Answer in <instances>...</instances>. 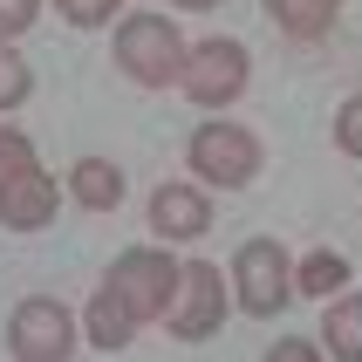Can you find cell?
<instances>
[{"label":"cell","mask_w":362,"mask_h":362,"mask_svg":"<svg viewBox=\"0 0 362 362\" xmlns=\"http://www.w3.org/2000/svg\"><path fill=\"white\" fill-rule=\"evenodd\" d=\"M205 226H212V199H205L199 185H158L151 192V233L158 240H199Z\"/></svg>","instance_id":"9"},{"label":"cell","mask_w":362,"mask_h":362,"mask_svg":"<svg viewBox=\"0 0 362 362\" xmlns=\"http://www.w3.org/2000/svg\"><path fill=\"white\" fill-rule=\"evenodd\" d=\"M260 362H328V356H322L315 342H301V335H287V342H274Z\"/></svg>","instance_id":"20"},{"label":"cell","mask_w":362,"mask_h":362,"mask_svg":"<svg viewBox=\"0 0 362 362\" xmlns=\"http://www.w3.org/2000/svg\"><path fill=\"white\" fill-rule=\"evenodd\" d=\"M171 7H192V14H205V7H219V0H171Z\"/></svg>","instance_id":"21"},{"label":"cell","mask_w":362,"mask_h":362,"mask_svg":"<svg viewBox=\"0 0 362 362\" xmlns=\"http://www.w3.org/2000/svg\"><path fill=\"white\" fill-rule=\"evenodd\" d=\"M69 192H76V205H89V212H110V205L123 199V171H117L110 158H76Z\"/></svg>","instance_id":"11"},{"label":"cell","mask_w":362,"mask_h":362,"mask_svg":"<svg viewBox=\"0 0 362 362\" xmlns=\"http://www.w3.org/2000/svg\"><path fill=\"white\" fill-rule=\"evenodd\" d=\"M117 7H123V0H55V14L69 21V28H110Z\"/></svg>","instance_id":"16"},{"label":"cell","mask_w":362,"mask_h":362,"mask_svg":"<svg viewBox=\"0 0 362 362\" xmlns=\"http://www.w3.org/2000/svg\"><path fill=\"white\" fill-rule=\"evenodd\" d=\"M82 328H89V342H96L103 356H117V349L137 335V322L123 315V301H117V294H103V287H96V301H89V322H82Z\"/></svg>","instance_id":"13"},{"label":"cell","mask_w":362,"mask_h":362,"mask_svg":"<svg viewBox=\"0 0 362 362\" xmlns=\"http://www.w3.org/2000/svg\"><path fill=\"white\" fill-rule=\"evenodd\" d=\"M28 89H35V76H28V62H21L14 48H0V110H14V103H28Z\"/></svg>","instance_id":"15"},{"label":"cell","mask_w":362,"mask_h":362,"mask_svg":"<svg viewBox=\"0 0 362 362\" xmlns=\"http://www.w3.org/2000/svg\"><path fill=\"white\" fill-rule=\"evenodd\" d=\"M55 205H62V185L48 178L41 164L0 185V226H7V233H41V226L55 219Z\"/></svg>","instance_id":"8"},{"label":"cell","mask_w":362,"mask_h":362,"mask_svg":"<svg viewBox=\"0 0 362 362\" xmlns=\"http://www.w3.org/2000/svg\"><path fill=\"white\" fill-rule=\"evenodd\" d=\"M103 294H117L123 315L130 322H164V308H171V294H178V260L164 253V246H130V253H117V267L103 274Z\"/></svg>","instance_id":"1"},{"label":"cell","mask_w":362,"mask_h":362,"mask_svg":"<svg viewBox=\"0 0 362 362\" xmlns=\"http://www.w3.org/2000/svg\"><path fill=\"white\" fill-rule=\"evenodd\" d=\"M41 14V0H0V48H14V35H28Z\"/></svg>","instance_id":"19"},{"label":"cell","mask_w":362,"mask_h":362,"mask_svg":"<svg viewBox=\"0 0 362 362\" xmlns=\"http://www.w3.org/2000/svg\"><path fill=\"white\" fill-rule=\"evenodd\" d=\"M164 322H171L178 342L219 335V322H226V274L212 260H185L178 267V294H171V308H164Z\"/></svg>","instance_id":"5"},{"label":"cell","mask_w":362,"mask_h":362,"mask_svg":"<svg viewBox=\"0 0 362 362\" xmlns=\"http://www.w3.org/2000/svg\"><path fill=\"white\" fill-rule=\"evenodd\" d=\"M322 349L335 362H362V294L322 301Z\"/></svg>","instance_id":"10"},{"label":"cell","mask_w":362,"mask_h":362,"mask_svg":"<svg viewBox=\"0 0 362 362\" xmlns=\"http://www.w3.org/2000/svg\"><path fill=\"white\" fill-rule=\"evenodd\" d=\"M246 76H253V55H246L240 41H226V35H212V41H199V48H185V69H178V89L199 110H226V103L246 89Z\"/></svg>","instance_id":"3"},{"label":"cell","mask_w":362,"mask_h":362,"mask_svg":"<svg viewBox=\"0 0 362 362\" xmlns=\"http://www.w3.org/2000/svg\"><path fill=\"white\" fill-rule=\"evenodd\" d=\"M117 69L144 89H171L185 69V35L164 14H130L117 21Z\"/></svg>","instance_id":"2"},{"label":"cell","mask_w":362,"mask_h":362,"mask_svg":"<svg viewBox=\"0 0 362 362\" xmlns=\"http://www.w3.org/2000/svg\"><path fill=\"white\" fill-rule=\"evenodd\" d=\"M294 287H301L308 301H335V294H349V260L335 246H315V253L294 267Z\"/></svg>","instance_id":"12"},{"label":"cell","mask_w":362,"mask_h":362,"mask_svg":"<svg viewBox=\"0 0 362 362\" xmlns=\"http://www.w3.org/2000/svg\"><path fill=\"white\" fill-rule=\"evenodd\" d=\"M192 171H199L205 185H219V192H240V185H253V171H260V137L246 130V123H199L192 130Z\"/></svg>","instance_id":"4"},{"label":"cell","mask_w":362,"mask_h":362,"mask_svg":"<svg viewBox=\"0 0 362 362\" xmlns=\"http://www.w3.org/2000/svg\"><path fill=\"white\" fill-rule=\"evenodd\" d=\"M7 342H14V362H69L76 349V322H69V308L48 301V294H28L14 308V322H7Z\"/></svg>","instance_id":"7"},{"label":"cell","mask_w":362,"mask_h":362,"mask_svg":"<svg viewBox=\"0 0 362 362\" xmlns=\"http://www.w3.org/2000/svg\"><path fill=\"white\" fill-rule=\"evenodd\" d=\"M260 7L281 21L287 35H301V41L328 35V21H335V0H260Z\"/></svg>","instance_id":"14"},{"label":"cell","mask_w":362,"mask_h":362,"mask_svg":"<svg viewBox=\"0 0 362 362\" xmlns=\"http://www.w3.org/2000/svg\"><path fill=\"white\" fill-rule=\"evenodd\" d=\"M335 151H342V158H362V89L335 110Z\"/></svg>","instance_id":"17"},{"label":"cell","mask_w":362,"mask_h":362,"mask_svg":"<svg viewBox=\"0 0 362 362\" xmlns=\"http://www.w3.org/2000/svg\"><path fill=\"white\" fill-rule=\"evenodd\" d=\"M287 294H294V267H287L281 240H246L233 253V301L246 315H281Z\"/></svg>","instance_id":"6"},{"label":"cell","mask_w":362,"mask_h":362,"mask_svg":"<svg viewBox=\"0 0 362 362\" xmlns=\"http://www.w3.org/2000/svg\"><path fill=\"white\" fill-rule=\"evenodd\" d=\"M21 171H35V137H21V130H0V185L21 178Z\"/></svg>","instance_id":"18"}]
</instances>
